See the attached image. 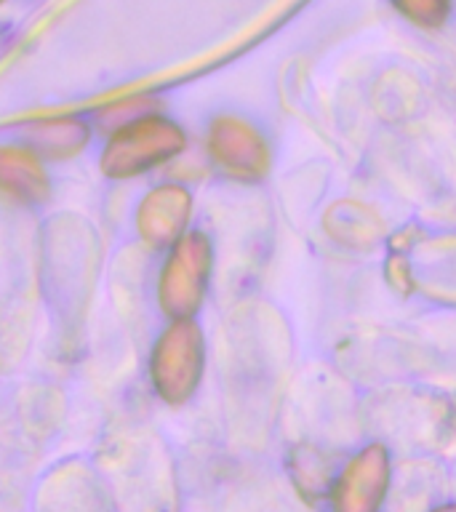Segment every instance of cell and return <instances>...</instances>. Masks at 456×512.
Segmentation results:
<instances>
[{"mask_svg": "<svg viewBox=\"0 0 456 512\" xmlns=\"http://www.w3.org/2000/svg\"><path fill=\"white\" fill-rule=\"evenodd\" d=\"M200 376V336L190 320H176L152 355L155 387L171 403H182Z\"/></svg>", "mask_w": 456, "mask_h": 512, "instance_id": "obj_2", "label": "cell"}, {"mask_svg": "<svg viewBox=\"0 0 456 512\" xmlns=\"http://www.w3.org/2000/svg\"><path fill=\"white\" fill-rule=\"evenodd\" d=\"M187 208H190V200L179 187L155 190L142 203L139 230L152 243H168V240L176 238V232L182 230L184 219H187Z\"/></svg>", "mask_w": 456, "mask_h": 512, "instance_id": "obj_5", "label": "cell"}, {"mask_svg": "<svg viewBox=\"0 0 456 512\" xmlns=\"http://www.w3.org/2000/svg\"><path fill=\"white\" fill-rule=\"evenodd\" d=\"M403 14L416 24L424 27H435L446 19L451 0H392Z\"/></svg>", "mask_w": 456, "mask_h": 512, "instance_id": "obj_6", "label": "cell"}, {"mask_svg": "<svg viewBox=\"0 0 456 512\" xmlns=\"http://www.w3.org/2000/svg\"><path fill=\"white\" fill-rule=\"evenodd\" d=\"M182 131L163 118H142L112 136L104 150L102 168L107 176H136L150 171L182 150Z\"/></svg>", "mask_w": 456, "mask_h": 512, "instance_id": "obj_1", "label": "cell"}, {"mask_svg": "<svg viewBox=\"0 0 456 512\" xmlns=\"http://www.w3.org/2000/svg\"><path fill=\"white\" fill-rule=\"evenodd\" d=\"M208 248L206 240L192 235L176 246L171 262L166 264L163 283H160V299L171 315L184 320L200 302L203 286H206Z\"/></svg>", "mask_w": 456, "mask_h": 512, "instance_id": "obj_3", "label": "cell"}, {"mask_svg": "<svg viewBox=\"0 0 456 512\" xmlns=\"http://www.w3.org/2000/svg\"><path fill=\"white\" fill-rule=\"evenodd\" d=\"M0 192L19 203H38L46 198L48 179L35 152L0 147Z\"/></svg>", "mask_w": 456, "mask_h": 512, "instance_id": "obj_4", "label": "cell"}]
</instances>
